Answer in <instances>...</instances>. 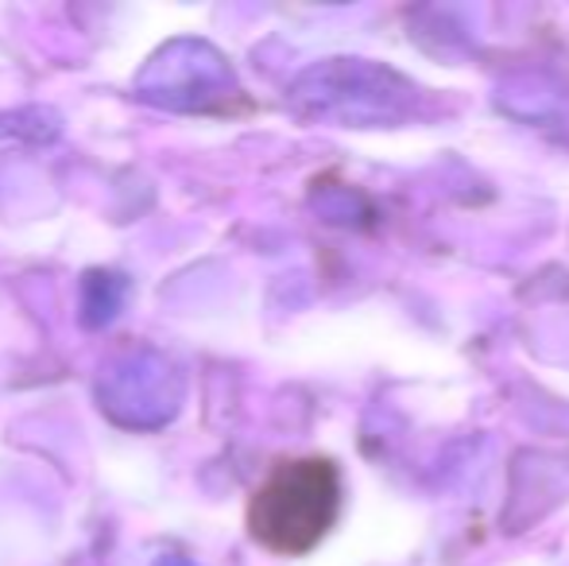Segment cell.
Instances as JSON below:
<instances>
[{"label": "cell", "instance_id": "cell-1", "mask_svg": "<svg viewBox=\"0 0 569 566\" xmlns=\"http://www.w3.org/2000/svg\"><path fill=\"white\" fill-rule=\"evenodd\" d=\"M341 513V474L330 458H287L271 466L248 500V532L271 555H307Z\"/></svg>", "mask_w": 569, "mask_h": 566}, {"label": "cell", "instance_id": "cell-2", "mask_svg": "<svg viewBox=\"0 0 569 566\" xmlns=\"http://www.w3.org/2000/svg\"><path fill=\"white\" fill-rule=\"evenodd\" d=\"M315 93H322V109H333L352 125H391L415 113L419 90L403 75L388 67H372L360 59H338L310 75Z\"/></svg>", "mask_w": 569, "mask_h": 566}]
</instances>
